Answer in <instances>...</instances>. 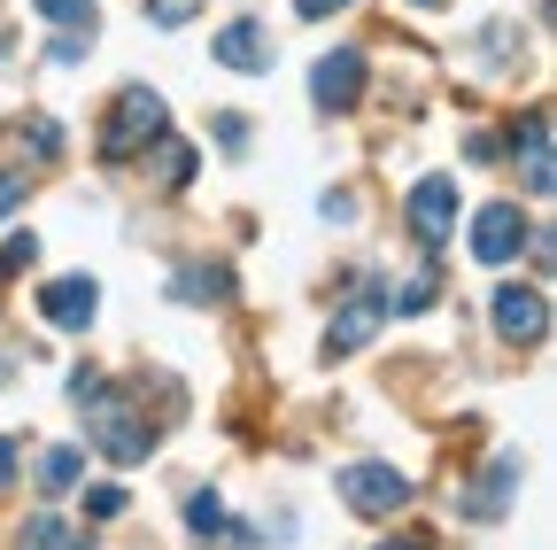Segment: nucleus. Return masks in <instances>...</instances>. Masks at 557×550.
I'll list each match as a JSON object with an SVG mask.
<instances>
[{"label": "nucleus", "instance_id": "cd10ccee", "mask_svg": "<svg viewBox=\"0 0 557 550\" xmlns=\"http://www.w3.org/2000/svg\"><path fill=\"white\" fill-rule=\"evenodd\" d=\"M380 550H434V542H380Z\"/></svg>", "mask_w": 557, "mask_h": 550}, {"label": "nucleus", "instance_id": "20e7f679", "mask_svg": "<svg viewBox=\"0 0 557 550\" xmlns=\"http://www.w3.org/2000/svg\"><path fill=\"white\" fill-rule=\"evenodd\" d=\"M380 326H387V288H380V280H357V288H348V303L325 318V357H357V350H372Z\"/></svg>", "mask_w": 557, "mask_h": 550}, {"label": "nucleus", "instance_id": "5701e85b", "mask_svg": "<svg viewBox=\"0 0 557 550\" xmlns=\"http://www.w3.org/2000/svg\"><path fill=\"white\" fill-rule=\"evenodd\" d=\"M318 210H325L333 225H357V194H348V186H325V201H318Z\"/></svg>", "mask_w": 557, "mask_h": 550}, {"label": "nucleus", "instance_id": "f257e3e1", "mask_svg": "<svg viewBox=\"0 0 557 550\" xmlns=\"http://www.w3.org/2000/svg\"><path fill=\"white\" fill-rule=\"evenodd\" d=\"M70 395H78V419H86V442L109 457V465H148V450H156V427L132 411V395H116L94 365H78L70 372Z\"/></svg>", "mask_w": 557, "mask_h": 550}, {"label": "nucleus", "instance_id": "0eeeda50", "mask_svg": "<svg viewBox=\"0 0 557 550\" xmlns=\"http://www.w3.org/2000/svg\"><path fill=\"white\" fill-rule=\"evenodd\" d=\"M403 225L426 241V248H442V241L457 233V179H449V171H426V179L403 194Z\"/></svg>", "mask_w": 557, "mask_h": 550}, {"label": "nucleus", "instance_id": "f3484780", "mask_svg": "<svg viewBox=\"0 0 557 550\" xmlns=\"http://www.w3.org/2000/svg\"><path fill=\"white\" fill-rule=\"evenodd\" d=\"M32 9L47 24H62V32H94V0H32Z\"/></svg>", "mask_w": 557, "mask_h": 550}, {"label": "nucleus", "instance_id": "9b49d317", "mask_svg": "<svg viewBox=\"0 0 557 550\" xmlns=\"http://www.w3.org/2000/svg\"><path fill=\"white\" fill-rule=\"evenodd\" d=\"M209 54L225 62V71H240V78H256V71H271V39H263V24H225L218 39H209Z\"/></svg>", "mask_w": 557, "mask_h": 550}, {"label": "nucleus", "instance_id": "ddd939ff", "mask_svg": "<svg viewBox=\"0 0 557 550\" xmlns=\"http://www.w3.org/2000/svg\"><path fill=\"white\" fill-rule=\"evenodd\" d=\"M171 295L178 303H233V271L225 264H178L171 271Z\"/></svg>", "mask_w": 557, "mask_h": 550}, {"label": "nucleus", "instance_id": "f8f14e48", "mask_svg": "<svg viewBox=\"0 0 557 550\" xmlns=\"http://www.w3.org/2000/svg\"><path fill=\"white\" fill-rule=\"evenodd\" d=\"M511 148L527 156V186L542 201L549 194V109H527V124H511Z\"/></svg>", "mask_w": 557, "mask_h": 550}, {"label": "nucleus", "instance_id": "6ab92c4d", "mask_svg": "<svg viewBox=\"0 0 557 550\" xmlns=\"http://www.w3.org/2000/svg\"><path fill=\"white\" fill-rule=\"evenodd\" d=\"M124 489H116V480H101V489H86V520H124Z\"/></svg>", "mask_w": 557, "mask_h": 550}, {"label": "nucleus", "instance_id": "7ed1b4c3", "mask_svg": "<svg viewBox=\"0 0 557 550\" xmlns=\"http://www.w3.org/2000/svg\"><path fill=\"white\" fill-rule=\"evenodd\" d=\"M333 489H341V504L357 512V520H395L418 489H410V473H395V465H380V457H357V465H341L333 473Z\"/></svg>", "mask_w": 557, "mask_h": 550}, {"label": "nucleus", "instance_id": "dca6fc26", "mask_svg": "<svg viewBox=\"0 0 557 550\" xmlns=\"http://www.w3.org/2000/svg\"><path fill=\"white\" fill-rule=\"evenodd\" d=\"M78 480H86V457L70 450V442H54V450L39 457V489H47V497H62V489H78Z\"/></svg>", "mask_w": 557, "mask_h": 550}, {"label": "nucleus", "instance_id": "bb28decb", "mask_svg": "<svg viewBox=\"0 0 557 550\" xmlns=\"http://www.w3.org/2000/svg\"><path fill=\"white\" fill-rule=\"evenodd\" d=\"M16 465H24V442H16V435H0V489L16 480Z\"/></svg>", "mask_w": 557, "mask_h": 550}, {"label": "nucleus", "instance_id": "a878e982", "mask_svg": "<svg viewBox=\"0 0 557 550\" xmlns=\"http://www.w3.org/2000/svg\"><path fill=\"white\" fill-rule=\"evenodd\" d=\"M341 9H357V0H295L302 24H325V16H341Z\"/></svg>", "mask_w": 557, "mask_h": 550}, {"label": "nucleus", "instance_id": "6e6552de", "mask_svg": "<svg viewBox=\"0 0 557 550\" xmlns=\"http://www.w3.org/2000/svg\"><path fill=\"white\" fill-rule=\"evenodd\" d=\"M364 47H333V54H318V71H310V101L325 109V117H341V109H357L364 101Z\"/></svg>", "mask_w": 557, "mask_h": 550}, {"label": "nucleus", "instance_id": "a211bd4d", "mask_svg": "<svg viewBox=\"0 0 557 550\" xmlns=\"http://www.w3.org/2000/svg\"><path fill=\"white\" fill-rule=\"evenodd\" d=\"M139 9H148V24H156V32H178V24H194V16H201V0H139Z\"/></svg>", "mask_w": 557, "mask_h": 550}, {"label": "nucleus", "instance_id": "9d476101", "mask_svg": "<svg viewBox=\"0 0 557 550\" xmlns=\"http://www.w3.org/2000/svg\"><path fill=\"white\" fill-rule=\"evenodd\" d=\"M519 473H527L519 457H487V473L472 480V489H457V512L480 520V527H487V520H504V504L519 497Z\"/></svg>", "mask_w": 557, "mask_h": 550}, {"label": "nucleus", "instance_id": "423d86ee", "mask_svg": "<svg viewBox=\"0 0 557 550\" xmlns=\"http://www.w3.org/2000/svg\"><path fill=\"white\" fill-rule=\"evenodd\" d=\"M527 233H534V225L519 218V201H487V210H472V225H465V248H472V264L504 271V264H519Z\"/></svg>", "mask_w": 557, "mask_h": 550}, {"label": "nucleus", "instance_id": "4be33fe9", "mask_svg": "<svg viewBox=\"0 0 557 550\" xmlns=\"http://www.w3.org/2000/svg\"><path fill=\"white\" fill-rule=\"evenodd\" d=\"M94 54V32H62L54 47H47V62H86Z\"/></svg>", "mask_w": 557, "mask_h": 550}, {"label": "nucleus", "instance_id": "b1692460", "mask_svg": "<svg viewBox=\"0 0 557 550\" xmlns=\"http://www.w3.org/2000/svg\"><path fill=\"white\" fill-rule=\"evenodd\" d=\"M209 132H218V148H233V156L248 148V117H218V124H209Z\"/></svg>", "mask_w": 557, "mask_h": 550}, {"label": "nucleus", "instance_id": "412c9836", "mask_svg": "<svg viewBox=\"0 0 557 550\" xmlns=\"http://www.w3.org/2000/svg\"><path fill=\"white\" fill-rule=\"evenodd\" d=\"M24 140H32L39 156H62V124H54V117H32V124H24Z\"/></svg>", "mask_w": 557, "mask_h": 550}, {"label": "nucleus", "instance_id": "aec40b11", "mask_svg": "<svg viewBox=\"0 0 557 550\" xmlns=\"http://www.w3.org/2000/svg\"><path fill=\"white\" fill-rule=\"evenodd\" d=\"M186 179H194V148H178L163 132V186H186Z\"/></svg>", "mask_w": 557, "mask_h": 550}, {"label": "nucleus", "instance_id": "c85d7f7f", "mask_svg": "<svg viewBox=\"0 0 557 550\" xmlns=\"http://www.w3.org/2000/svg\"><path fill=\"white\" fill-rule=\"evenodd\" d=\"M410 9H442V0H410Z\"/></svg>", "mask_w": 557, "mask_h": 550}, {"label": "nucleus", "instance_id": "39448f33", "mask_svg": "<svg viewBox=\"0 0 557 550\" xmlns=\"http://www.w3.org/2000/svg\"><path fill=\"white\" fill-rule=\"evenodd\" d=\"M487 326H496V341H511V350H534V341H549V303H542V288L504 280L496 295H487Z\"/></svg>", "mask_w": 557, "mask_h": 550}, {"label": "nucleus", "instance_id": "1a4fd4ad", "mask_svg": "<svg viewBox=\"0 0 557 550\" xmlns=\"http://www.w3.org/2000/svg\"><path fill=\"white\" fill-rule=\"evenodd\" d=\"M39 318L62 326V333H86V326L101 318V288L86 280V271H70V280H47V288H39Z\"/></svg>", "mask_w": 557, "mask_h": 550}, {"label": "nucleus", "instance_id": "f03ea898", "mask_svg": "<svg viewBox=\"0 0 557 550\" xmlns=\"http://www.w3.org/2000/svg\"><path fill=\"white\" fill-rule=\"evenodd\" d=\"M163 132H171V101L156 86H116L94 148H101V163H139L148 148H163Z\"/></svg>", "mask_w": 557, "mask_h": 550}, {"label": "nucleus", "instance_id": "4468645a", "mask_svg": "<svg viewBox=\"0 0 557 550\" xmlns=\"http://www.w3.org/2000/svg\"><path fill=\"white\" fill-rule=\"evenodd\" d=\"M16 550H86V527L62 520V512H32V520L16 527Z\"/></svg>", "mask_w": 557, "mask_h": 550}, {"label": "nucleus", "instance_id": "2eb2a0df", "mask_svg": "<svg viewBox=\"0 0 557 550\" xmlns=\"http://www.w3.org/2000/svg\"><path fill=\"white\" fill-rule=\"evenodd\" d=\"M225 527H233V520H225V497H218V489H194V497H186V535H194V542H225Z\"/></svg>", "mask_w": 557, "mask_h": 550}, {"label": "nucleus", "instance_id": "393cba45", "mask_svg": "<svg viewBox=\"0 0 557 550\" xmlns=\"http://www.w3.org/2000/svg\"><path fill=\"white\" fill-rule=\"evenodd\" d=\"M16 210H24V179H16V171H0V225H9Z\"/></svg>", "mask_w": 557, "mask_h": 550}]
</instances>
